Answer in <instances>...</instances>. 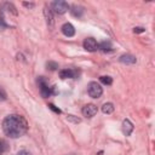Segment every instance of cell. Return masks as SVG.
<instances>
[{"label":"cell","instance_id":"1","mask_svg":"<svg viewBox=\"0 0 155 155\" xmlns=\"http://www.w3.org/2000/svg\"><path fill=\"white\" fill-rule=\"evenodd\" d=\"M28 130L25 119L17 114L7 115L2 121V131L10 138H19Z\"/></svg>","mask_w":155,"mask_h":155},{"label":"cell","instance_id":"2","mask_svg":"<svg viewBox=\"0 0 155 155\" xmlns=\"http://www.w3.org/2000/svg\"><path fill=\"white\" fill-rule=\"evenodd\" d=\"M87 93L92 98H99L102 96V93H103V88H102V86L98 82L91 81L87 85Z\"/></svg>","mask_w":155,"mask_h":155},{"label":"cell","instance_id":"3","mask_svg":"<svg viewBox=\"0 0 155 155\" xmlns=\"http://www.w3.org/2000/svg\"><path fill=\"white\" fill-rule=\"evenodd\" d=\"M52 12L57 13V15H63L69 10V5L68 2L63 1V0H57L52 2Z\"/></svg>","mask_w":155,"mask_h":155},{"label":"cell","instance_id":"4","mask_svg":"<svg viewBox=\"0 0 155 155\" xmlns=\"http://www.w3.org/2000/svg\"><path fill=\"white\" fill-rule=\"evenodd\" d=\"M38 82H39V86H40L41 96H42L44 98L50 97V96L52 94V87H50V86H48V84H47L46 79H45L44 76H40V78L38 79Z\"/></svg>","mask_w":155,"mask_h":155},{"label":"cell","instance_id":"5","mask_svg":"<svg viewBox=\"0 0 155 155\" xmlns=\"http://www.w3.org/2000/svg\"><path fill=\"white\" fill-rule=\"evenodd\" d=\"M84 48L88 52H94L98 50V44L93 38H87L84 40Z\"/></svg>","mask_w":155,"mask_h":155},{"label":"cell","instance_id":"6","mask_svg":"<svg viewBox=\"0 0 155 155\" xmlns=\"http://www.w3.org/2000/svg\"><path fill=\"white\" fill-rule=\"evenodd\" d=\"M97 107L94 105V104H86L84 108H82V110H81V113H82V115L85 116V117H93L96 114H97Z\"/></svg>","mask_w":155,"mask_h":155},{"label":"cell","instance_id":"7","mask_svg":"<svg viewBox=\"0 0 155 155\" xmlns=\"http://www.w3.org/2000/svg\"><path fill=\"white\" fill-rule=\"evenodd\" d=\"M78 76V71L74 69H62L59 70L61 79H75Z\"/></svg>","mask_w":155,"mask_h":155},{"label":"cell","instance_id":"8","mask_svg":"<svg viewBox=\"0 0 155 155\" xmlns=\"http://www.w3.org/2000/svg\"><path fill=\"white\" fill-rule=\"evenodd\" d=\"M62 33H63L65 36L71 38V36L75 35V28H74V25H73L71 23H64V24L62 25Z\"/></svg>","mask_w":155,"mask_h":155},{"label":"cell","instance_id":"9","mask_svg":"<svg viewBox=\"0 0 155 155\" xmlns=\"http://www.w3.org/2000/svg\"><path fill=\"white\" fill-rule=\"evenodd\" d=\"M44 15H45V18H46V23H47V25L50 27V28H52L53 27V23H54V19H53V12H52V10L50 8V7H45V10H44Z\"/></svg>","mask_w":155,"mask_h":155},{"label":"cell","instance_id":"10","mask_svg":"<svg viewBox=\"0 0 155 155\" xmlns=\"http://www.w3.org/2000/svg\"><path fill=\"white\" fill-rule=\"evenodd\" d=\"M122 132L125 136H131V133L133 132V124L128 119H125L122 121Z\"/></svg>","mask_w":155,"mask_h":155},{"label":"cell","instance_id":"11","mask_svg":"<svg viewBox=\"0 0 155 155\" xmlns=\"http://www.w3.org/2000/svg\"><path fill=\"white\" fill-rule=\"evenodd\" d=\"M119 61L124 64H134V63H137V58L132 54H122V56H120Z\"/></svg>","mask_w":155,"mask_h":155},{"label":"cell","instance_id":"12","mask_svg":"<svg viewBox=\"0 0 155 155\" xmlns=\"http://www.w3.org/2000/svg\"><path fill=\"white\" fill-rule=\"evenodd\" d=\"M70 8V13L74 16V17H78L80 18L82 15H84V7L82 6H79V5H73Z\"/></svg>","mask_w":155,"mask_h":155},{"label":"cell","instance_id":"13","mask_svg":"<svg viewBox=\"0 0 155 155\" xmlns=\"http://www.w3.org/2000/svg\"><path fill=\"white\" fill-rule=\"evenodd\" d=\"M98 50H101L102 52H110L113 51V45L110 41H103L101 45H98Z\"/></svg>","mask_w":155,"mask_h":155},{"label":"cell","instance_id":"14","mask_svg":"<svg viewBox=\"0 0 155 155\" xmlns=\"http://www.w3.org/2000/svg\"><path fill=\"white\" fill-rule=\"evenodd\" d=\"M102 111L104 113V114H111L113 111H114V104L113 103H104L103 105H102Z\"/></svg>","mask_w":155,"mask_h":155},{"label":"cell","instance_id":"15","mask_svg":"<svg viewBox=\"0 0 155 155\" xmlns=\"http://www.w3.org/2000/svg\"><path fill=\"white\" fill-rule=\"evenodd\" d=\"M99 81H101L102 84H104V85H111V84H113V79H111L110 76H108V75L101 76V78H99Z\"/></svg>","mask_w":155,"mask_h":155},{"label":"cell","instance_id":"16","mask_svg":"<svg viewBox=\"0 0 155 155\" xmlns=\"http://www.w3.org/2000/svg\"><path fill=\"white\" fill-rule=\"evenodd\" d=\"M46 65H47V68H48L50 70H52V71L58 69V64H57L56 62H53V61H50V62H47V64H46Z\"/></svg>","mask_w":155,"mask_h":155},{"label":"cell","instance_id":"17","mask_svg":"<svg viewBox=\"0 0 155 155\" xmlns=\"http://www.w3.org/2000/svg\"><path fill=\"white\" fill-rule=\"evenodd\" d=\"M7 149V144L6 142H4L2 139H0V155H2Z\"/></svg>","mask_w":155,"mask_h":155},{"label":"cell","instance_id":"18","mask_svg":"<svg viewBox=\"0 0 155 155\" xmlns=\"http://www.w3.org/2000/svg\"><path fill=\"white\" fill-rule=\"evenodd\" d=\"M6 99H7V94H6L5 90L0 86V102H4V101H6Z\"/></svg>","mask_w":155,"mask_h":155},{"label":"cell","instance_id":"19","mask_svg":"<svg viewBox=\"0 0 155 155\" xmlns=\"http://www.w3.org/2000/svg\"><path fill=\"white\" fill-rule=\"evenodd\" d=\"M67 120H68V121H71V122H74V124L80 122V119L76 117V116H74V115H68V116H67Z\"/></svg>","mask_w":155,"mask_h":155},{"label":"cell","instance_id":"20","mask_svg":"<svg viewBox=\"0 0 155 155\" xmlns=\"http://www.w3.org/2000/svg\"><path fill=\"white\" fill-rule=\"evenodd\" d=\"M48 108H50L51 110H53L54 113H57V114H61V113H62V110H61L59 108H57L54 104H52V103H50V104H48Z\"/></svg>","mask_w":155,"mask_h":155},{"label":"cell","instance_id":"21","mask_svg":"<svg viewBox=\"0 0 155 155\" xmlns=\"http://www.w3.org/2000/svg\"><path fill=\"white\" fill-rule=\"evenodd\" d=\"M144 31H145V29H144L143 27H136V28H133V33H136V34L144 33Z\"/></svg>","mask_w":155,"mask_h":155},{"label":"cell","instance_id":"22","mask_svg":"<svg viewBox=\"0 0 155 155\" xmlns=\"http://www.w3.org/2000/svg\"><path fill=\"white\" fill-rule=\"evenodd\" d=\"M22 4H23V6L27 7V8H33V7L35 6L34 2H25V1H24V2H22Z\"/></svg>","mask_w":155,"mask_h":155},{"label":"cell","instance_id":"23","mask_svg":"<svg viewBox=\"0 0 155 155\" xmlns=\"http://www.w3.org/2000/svg\"><path fill=\"white\" fill-rule=\"evenodd\" d=\"M17 155H31V153L28 151V150H19V151L17 153Z\"/></svg>","mask_w":155,"mask_h":155}]
</instances>
